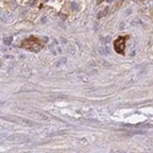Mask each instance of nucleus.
<instances>
[{
  "label": "nucleus",
  "mask_w": 153,
  "mask_h": 153,
  "mask_svg": "<svg viewBox=\"0 0 153 153\" xmlns=\"http://www.w3.org/2000/svg\"><path fill=\"white\" fill-rule=\"evenodd\" d=\"M22 47L28 49V50H32V52L37 53V52H39V50H40V48L43 47V44L37 38H28V39H26L22 43Z\"/></svg>",
  "instance_id": "obj_1"
},
{
  "label": "nucleus",
  "mask_w": 153,
  "mask_h": 153,
  "mask_svg": "<svg viewBox=\"0 0 153 153\" xmlns=\"http://www.w3.org/2000/svg\"><path fill=\"white\" fill-rule=\"evenodd\" d=\"M125 39L124 37H120L118 38L114 42V49H115V52L116 53H119V54H124L125 52Z\"/></svg>",
  "instance_id": "obj_2"
},
{
  "label": "nucleus",
  "mask_w": 153,
  "mask_h": 153,
  "mask_svg": "<svg viewBox=\"0 0 153 153\" xmlns=\"http://www.w3.org/2000/svg\"><path fill=\"white\" fill-rule=\"evenodd\" d=\"M11 42H12V38H11V37H8V38H5V39H4V43L6 44V45L11 44Z\"/></svg>",
  "instance_id": "obj_3"
}]
</instances>
